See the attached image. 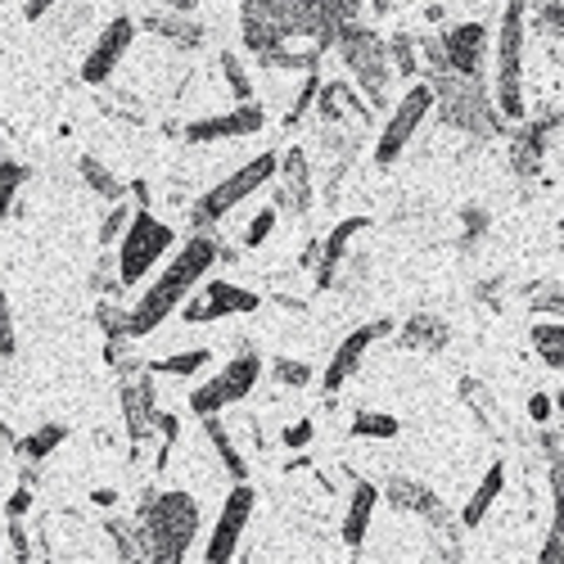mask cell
<instances>
[{
  "instance_id": "6da1fadb",
  "label": "cell",
  "mask_w": 564,
  "mask_h": 564,
  "mask_svg": "<svg viewBox=\"0 0 564 564\" xmlns=\"http://www.w3.org/2000/svg\"><path fill=\"white\" fill-rule=\"evenodd\" d=\"M221 258V249H217V240L213 235H204V230H195L191 240H185L181 249H176V258L159 271V280L154 285L140 294V303L127 312V335L131 339H145V335H154L159 325L195 294V285L213 271V262Z\"/></svg>"
},
{
  "instance_id": "7a4b0ae2",
  "label": "cell",
  "mask_w": 564,
  "mask_h": 564,
  "mask_svg": "<svg viewBox=\"0 0 564 564\" xmlns=\"http://www.w3.org/2000/svg\"><path fill=\"white\" fill-rule=\"evenodd\" d=\"M335 19H325L316 0H245L240 6V36L249 55H271L290 41H316L325 55L335 41Z\"/></svg>"
},
{
  "instance_id": "3957f363",
  "label": "cell",
  "mask_w": 564,
  "mask_h": 564,
  "mask_svg": "<svg viewBox=\"0 0 564 564\" xmlns=\"http://www.w3.org/2000/svg\"><path fill=\"white\" fill-rule=\"evenodd\" d=\"M204 529V514H199V501L181 488H167V492H150L140 501V514H135V546L145 560H159V564H176L191 555L195 538Z\"/></svg>"
},
{
  "instance_id": "277c9868",
  "label": "cell",
  "mask_w": 564,
  "mask_h": 564,
  "mask_svg": "<svg viewBox=\"0 0 564 564\" xmlns=\"http://www.w3.org/2000/svg\"><path fill=\"white\" fill-rule=\"evenodd\" d=\"M430 90H434V113L443 118V127L452 131H465V135H479V140H492L501 135V113L488 96L484 77H456V73H434L430 77Z\"/></svg>"
},
{
  "instance_id": "5b68a950",
  "label": "cell",
  "mask_w": 564,
  "mask_h": 564,
  "mask_svg": "<svg viewBox=\"0 0 564 564\" xmlns=\"http://www.w3.org/2000/svg\"><path fill=\"white\" fill-rule=\"evenodd\" d=\"M330 51H339L344 68L352 73V82L361 90V100L380 109L384 96H389V82H393V64H389L384 36L375 32V28H366V23H339Z\"/></svg>"
},
{
  "instance_id": "8992f818",
  "label": "cell",
  "mask_w": 564,
  "mask_h": 564,
  "mask_svg": "<svg viewBox=\"0 0 564 564\" xmlns=\"http://www.w3.org/2000/svg\"><path fill=\"white\" fill-rule=\"evenodd\" d=\"M524 0H506L501 32H497V113L501 122H524Z\"/></svg>"
},
{
  "instance_id": "52a82bcc",
  "label": "cell",
  "mask_w": 564,
  "mask_h": 564,
  "mask_svg": "<svg viewBox=\"0 0 564 564\" xmlns=\"http://www.w3.org/2000/svg\"><path fill=\"white\" fill-rule=\"evenodd\" d=\"M172 245H176V230L167 221H159L150 208L131 213L118 235V285H140Z\"/></svg>"
},
{
  "instance_id": "ba28073f",
  "label": "cell",
  "mask_w": 564,
  "mask_h": 564,
  "mask_svg": "<svg viewBox=\"0 0 564 564\" xmlns=\"http://www.w3.org/2000/svg\"><path fill=\"white\" fill-rule=\"evenodd\" d=\"M275 163H280V154H258V159H249L245 167H235L226 181H217L208 195H199L195 199V208H191V221H195V230H204V226H213V221H221L226 213H235L249 195H258L267 181H275Z\"/></svg>"
},
{
  "instance_id": "9c48e42d",
  "label": "cell",
  "mask_w": 564,
  "mask_h": 564,
  "mask_svg": "<svg viewBox=\"0 0 564 564\" xmlns=\"http://www.w3.org/2000/svg\"><path fill=\"white\" fill-rule=\"evenodd\" d=\"M262 380V357L258 352H240V357H230L213 380H204L195 393H191V411L195 415H221L226 406L235 402H245Z\"/></svg>"
},
{
  "instance_id": "30bf717a",
  "label": "cell",
  "mask_w": 564,
  "mask_h": 564,
  "mask_svg": "<svg viewBox=\"0 0 564 564\" xmlns=\"http://www.w3.org/2000/svg\"><path fill=\"white\" fill-rule=\"evenodd\" d=\"M430 113H434V90H430V82H411V90L393 105V113H389L380 140H375V163L393 167V163L402 159V150L415 140V131L430 122Z\"/></svg>"
},
{
  "instance_id": "8fae6325",
  "label": "cell",
  "mask_w": 564,
  "mask_h": 564,
  "mask_svg": "<svg viewBox=\"0 0 564 564\" xmlns=\"http://www.w3.org/2000/svg\"><path fill=\"white\" fill-rule=\"evenodd\" d=\"M253 506H258V492L249 488V479H240V484L230 488V497L221 501V514H217V524L208 533V546H204V560L208 564L235 560V551H240V542H245V529L253 520Z\"/></svg>"
},
{
  "instance_id": "7c38bea8",
  "label": "cell",
  "mask_w": 564,
  "mask_h": 564,
  "mask_svg": "<svg viewBox=\"0 0 564 564\" xmlns=\"http://www.w3.org/2000/svg\"><path fill=\"white\" fill-rule=\"evenodd\" d=\"M258 294L245 290V285H230V280H208L199 299H185L176 312L191 321V325H208V321H221V316H245V312H258Z\"/></svg>"
},
{
  "instance_id": "4fadbf2b",
  "label": "cell",
  "mask_w": 564,
  "mask_h": 564,
  "mask_svg": "<svg viewBox=\"0 0 564 564\" xmlns=\"http://www.w3.org/2000/svg\"><path fill=\"white\" fill-rule=\"evenodd\" d=\"M131 41H135V23H131L127 14H118V19L96 36V45L86 51V59H82V82H86V86H105V82L118 73L122 55L131 51Z\"/></svg>"
},
{
  "instance_id": "5bb4252c",
  "label": "cell",
  "mask_w": 564,
  "mask_h": 564,
  "mask_svg": "<svg viewBox=\"0 0 564 564\" xmlns=\"http://www.w3.org/2000/svg\"><path fill=\"white\" fill-rule=\"evenodd\" d=\"M443 51V68L456 77H484V59H488V28L484 23H456L438 36Z\"/></svg>"
},
{
  "instance_id": "9a60e30c",
  "label": "cell",
  "mask_w": 564,
  "mask_h": 564,
  "mask_svg": "<svg viewBox=\"0 0 564 564\" xmlns=\"http://www.w3.org/2000/svg\"><path fill=\"white\" fill-rule=\"evenodd\" d=\"M393 330L389 321H370V325H357V330L348 335V339H339V348H335V357H330V366H325V375H321V384H325V393H339L352 375H357V366L366 361V352H370V344H380L384 335Z\"/></svg>"
},
{
  "instance_id": "2e32d148",
  "label": "cell",
  "mask_w": 564,
  "mask_h": 564,
  "mask_svg": "<svg viewBox=\"0 0 564 564\" xmlns=\"http://www.w3.org/2000/svg\"><path fill=\"white\" fill-rule=\"evenodd\" d=\"M267 127V109L262 105H235L230 113H217V118H199L185 127V140L191 145H213V140H240V135H258Z\"/></svg>"
},
{
  "instance_id": "e0dca14e",
  "label": "cell",
  "mask_w": 564,
  "mask_h": 564,
  "mask_svg": "<svg viewBox=\"0 0 564 564\" xmlns=\"http://www.w3.org/2000/svg\"><path fill=\"white\" fill-rule=\"evenodd\" d=\"M122 420H127V434L131 443H145L154 420H159V402H154V380L150 375H135V380H122Z\"/></svg>"
},
{
  "instance_id": "ac0fdd59",
  "label": "cell",
  "mask_w": 564,
  "mask_h": 564,
  "mask_svg": "<svg viewBox=\"0 0 564 564\" xmlns=\"http://www.w3.org/2000/svg\"><path fill=\"white\" fill-rule=\"evenodd\" d=\"M275 176H280L275 208L303 217V213L312 208V167H307V154H303V150H290L285 159L275 163Z\"/></svg>"
},
{
  "instance_id": "d6986e66",
  "label": "cell",
  "mask_w": 564,
  "mask_h": 564,
  "mask_svg": "<svg viewBox=\"0 0 564 564\" xmlns=\"http://www.w3.org/2000/svg\"><path fill=\"white\" fill-rule=\"evenodd\" d=\"M393 510H402V514H420V520H430V524H443L447 520V510H443V501H438V492L430 488V484H420V479H389L384 484V492H380Z\"/></svg>"
},
{
  "instance_id": "ffe728a7",
  "label": "cell",
  "mask_w": 564,
  "mask_h": 564,
  "mask_svg": "<svg viewBox=\"0 0 564 564\" xmlns=\"http://www.w3.org/2000/svg\"><path fill=\"white\" fill-rule=\"evenodd\" d=\"M375 506H380V488H375L370 479H357L352 497H348V510H344V524H339V538L348 551H361L370 524H375Z\"/></svg>"
},
{
  "instance_id": "44dd1931",
  "label": "cell",
  "mask_w": 564,
  "mask_h": 564,
  "mask_svg": "<svg viewBox=\"0 0 564 564\" xmlns=\"http://www.w3.org/2000/svg\"><path fill=\"white\" fill-rule=\"evenodd\" d=\"M406 352H443L452 344V325L434 312H415L406 325H402V339H398Z\"/></svg>"
},
{
  "instance_id": "7402d4cb",
  "label": "cell",
  "mask_w": 564,
  "mask_h": 564,
  "mask_svg": "<svg viewBox=\"0 0 564 564\" xmlns=\"http://www.w3.org/2000/svg\"><path fill=\"white\" fill-rule=\"evenodd\" d=\"M560 127V113L551 118H542L538 127H524L520 135H514V150H510V163H514V172H524V176H533L538 167H542V159H546V145H551V131Z\"/></svg>"
},
{
  "instance_id": "603a6c76",
  "label": "cell",
  "mask_w": 564,
  "mask_h": 564,
  "mask_svg": "<svg viewBox=\"0 0 564 564\" xmlns=\"http://www.w3.org/2000/svg\"><path fill=\"white\" fill-rule=\"evenodd\" d=\"M370 226V217H344L330 235H325V245H321V290H330L335 285V267H339V258H344V249L352 245V235H361Z\"/></svg>"
},
{
  "instance_id": "cb8c5ba5",
  "label": "cell",
  "mask_w": 564,
  "mask_h": 564,
  "mask_svg": "<svg viewBox=\"0 0 564 564\" xmlns=\"http://www.w3.org/2000/svg\"><path fill=\"white\" fill-rule=\"evenodd\" d=\"M501 488H506V465L492 460V465H488V475H484V484L469 492V501H465V510H460V524H465V529H479V524H484V514L497 506Z\"/></svg>"
},
{
  "instance_id": "d4e9b609",
  "label": "cell",
  "mask_w": 564,
  "mask_h": 564,
  "mask_svg": "<svg viewBox=\"0 0 564 564\" xmlns=\"http://www.w3.org/2000/svg\"><path fill=\"white\" fill-rule=\"evenodd\" d=\"M145 28L163 36L167 45H176V51H199L204 45V23H195L191 14H154L145 19Z\"/></svg>"
},
{
  "instance_id": "484cf974",
  "label": "cell",
  "mask_w": 564,
  "mask_h": 564,
  "mask_svg": "<svg viewBox=\"0 0 564 564\" xmlns=\"http://www.w3.org/2000/svg\"><path fill=\"white\" fill-rule=\"evenodd\" d=\"M204 434H208V443H213V452H217V460H221V469L226 475L240 484V479H249V460L240 456V447H235V438L226 434V425L217 415H204Z\"/></svg>"
},
{
  "instance_id": "4316f807",
  "label": "cell",
  "mask_w": 564,
  "mask_h": 564,
  "mask_svg": "<svg viewBox=\"0 0 564 564\" xmlns=\"http://www.w3.org/2000/svg\"><path fill=\"white\" fill-rule=\"evenodd\" d=\"M77 167H82V181H86V185H90V191H96L100 199H109V204L127 199V185H122V181H118V176H113V172H109V167H105L96 154H86Z\"/></svg>"
},
{
  "instance_id": "83f0119b",
  "label": "cell",
  "mask_w": 564,
  "mask_h": 564,
  "mask_svg": "<svg viewBox=\"0 0 564 564\" xmlns=\"http://www.w3.org/2000/svg\"><path fill=\"white\" fill-rule=\"evenodd\" d=\"M533 348H538V357H542L551 370L564 366V325H560V316L533 325Z\"/></svg>"
},
{
  "instance_id": "f1b7e54d",
  "label": "cell",
  "mask_w": 564,
  "mask_h": 564,
  "mask_svg": "<svg viewBox=\"0 0 564 564\" xmlns=\"http://www.w3.org/2000/svg\"><path fill=\"white\" fill-rule=\"evenodd\" d=\"M64 438H68L64 425H41V430H32L28 438H19L14 447H19L28 460H45V456H55V452L64 447Z\"/></svg>"
},
{
  "instance_id": "f546056e",
  "label": "cell",
  "mask_w": 564,
  "mask_h": 564,
  "mask_svg": "<svg viewBox=\"0 0 564 564\" xmlns=\"http://www.w3.org/2000/svg\"><path fill=\"white\" fill-rule=\"evenodd\" d=\"M208 361H213V352H208V348H185V352H172V357L154 361V366H150V375H176V380H185V375H199Z\"/></svg>"
},
{
  "instance_id": "4dcf8cb0",
  "label": "cell",
  "mask_w": 564,
  "mask_h": 564,
  "mask_svg": "<svg viewBox=\"0 0 564 564\" xmlns=\"http://www.w3.org/2000/svg\"><path fill=\"white\" fill-rule=\"evenodd\" d=\"M221 77H226V86H230V96L240 100V105H249L253 100V77H249V68H245V59L235 55V51H221Z\"/></svg>"
},
{
  "instance_id": "1f68e13d",
  "label": "cell",
  "mask_w": 564,
  "mask_h": 564,
  "mask_svg": "<svg viewBox=\"0 0 564 564\" xmlns=\"http://www.w3.org/2000/svg\"><path fill=\"white\" fill-rule=\"evenodd\" d=\"M398 420L384 411H357L352 415V438H398Z\"/></svg>"
},
{
  "instance_id": "d6a6232c",
  "label": "cell",
  "mask_w": 564,
  "mask_h": 564,
  "mask_svg": "<svg viewBox=\"0 0 564 564\" xmlns=\"http://www.w3.org/2000/svg\"><path fill=\"white\" fill-rule=\"evenodd\" d=\"M23 181H28V167H23V163H14V159H0V221L10 217L14 195L23 191Z\"/></svg>"
},
{
  "instance_id": "836d02e7",
  "label": "cell",
  "mask_w": 564,
  "mask_h": 564,
  "mask_svg": "<svg viewBox=\"0 0 564 564\" xmlns=\"http://www.w3.org/2000/svg\"><path fill=\"white\" fill-rule=\"evenodd\" d=\"M312 375H316V370H312L307 361H294V357H275V361H271V380L285 384V389H307Z\"/></svg>"
},
{
  "instance_id": "e575fe53",
  "label": "cell",
  "mask_w": 564,
  "mask_h": 564,
  "mask_svg": "<svg viewBox=\"0 0 564 564\" xmlns=\"http://www.w3.org/2000/svg\"><path fill=\"white\" fill-rule=\"evenodd\" d=\"M389 45V64H393V73H402V77H415L420 73V59H415V41L406 36V32H398L393 41H384Z\"/></svg>"
},
{
  "instance_id": "d590c367",
  "label": "cell",
  "mask_w": 564,
  "mask_h": 564,
  "mask_svg": "<svg viewBox=\"0 0 564 564\" xmlns=\"http://www.w3.org/2000/svg\"><path fill=\"white\" fill-rule=\"evenodd\" d=\"M275 217H280V208H275V204H267V208H262V213L249 221V230H245V245H249V249H262V245L271 240Z\"/></svg>"
},
{
  "instance_id": "8d00e7d4",
  "label": "cell",
  "mask_w": 564,
  "mask_h": 564,
  "mask_svg": "<svg viewBox=\"0 0 564 564\" xmlns=\"http://www.w3.org/2000/svg\"><path fill=\"white\" fill-rule=\"evenodd\" d=\"M19 352V339H14V307L6 299V290H0V357H14Z\"/></svg>"
},
{
  "instance_id": "74e56055",
  "label": "cell",
  "mask_w": 564,
  "mask_h": 564,
  "mask_svg": "<svg viewBox=\"0 0 564 564\" xmlns=\"http://www.w3.org/2000/svg\"><path fill=\"white\" fill-rule=\"evenodd\" d=\"M316 6L325 10V19H335V23H357L366 0H316Z\"/></svg>"
},
{
  "instance_id": "f35d334b",
  "label": "cell",
  "mask_w": 564,
  "mask_h": 564,
  "mask_svg": "<svg viewBox=\"0 0 564 564\" xmlns=\"http://www.w3.org/2000/svg\"><path fill=\"white\" fill-rule=\"evenodd\" d=\"M127 217H131V208H127V199H118V204L109 208V217H105V226H100V245H118V235H122V226H127Z\"/></svg>"
},
{
  "instance_id": "ab89813d",
  "label": "cell",
  "mask_w": 564,
  "mask_h": 564,
  "mask_svg": "<svg viewBox=\"0 0 564 564\" xmlns=\"http://www.w3.org/2000/svg\"><path fill=\"white\" fill-rule=\"evenodd\" d=\"M316 90H321V77H316V68H312V73H307V82H303V96H299V100H294V109H290V127H294V122L316 105Z\"/></svg>"
},
{
  "instance_id": "60d3db41",
  "label": "cell",
  "mask_w": 564,
  "mask_h": 564,
  "mask_svg": "<svg viewBox=\"0 0 564 564\" xmlns=\"http://www.w3.org/2000/svg\"><path fill=\"white\" fill-rule=\"evenodd\" d=\"M312 434H316V430H312V420H294V425L285 430V447H294V452H299V447H307V443H312Z\"/></svg>"
},
{
  "instance_id": "b9f144b4",
  "label": "cell",
  "mask_w": 564,
  "mask_h": 564,
  "mask_svg": "<svg viewBox=\"0 0 564 564\" xmlns=\"http://www.w3.org/2000/svg\"><path fill=\"white\" fill-rule=\"evenodd\" d=\"M529 415L538 420V425H551V398L546 393H533L529 398Z\"/></svg>"
},
{
  "instance_id": "7bdbcfd3",
  "label": "cell",
  "mask_w": 564,
  "mask_h": 564,
  "mask_svg": "<svg viewBox=\"0 0 564 564\" xmlns=\"http://www.w3.org/2000/svg\"><path fill=\"white\" fill-rule=\"evenodd\" d=\"M28 506H32V492H28V488H19V492L6 501V514H10V520H23Z\"/></svg>"
},
{
  "instance_id": "ee69618b",
  "label": "cell",
  "mask_w": 564,
  "mask_h": 564,
  "mask_svg": "<svg viewBox=\"0 0 564 564\" xmlns=\"http://www.w3.org/2000/svg\"><path fill=\"white\" fill-rule=\"evenodd\" d=\"M55 6H59V0H28V6H23V19H28V23H41Z\"/></svg>"
},
{
  "instance_id": "f6af8a7d",
  "label": "cell",
  "mask_w": 564,
  "mask_h": 564,
  "mask_svg": "<svg viewBox=\"0 0 564 564\" xmlns=\"http://www.w3.org/2000/svg\"><path fill=\"white\" fill-rule=\"evenodd\" d=\"M542 564H560V524L546 533V546H542V555H538Z\"/></svg>"
},
{
  "instance_id": "bcb514c9",
  "label": "cell",
  "mask_w": 564,
  "mask_h": 564,
  "mask_svg": "<svg viewBox=\"0 0 564 564\" xmlns=\"http://www.w3.org/2000/svg\"><path fill=\"white\" fill-rule=\"evenodd\" d=\"M163 6H167L172 14H195V6H199V0H163Z\"/></svg>"
},
{
  "instance_id": "7dc6e473",
  "label": "cell",
  "mask_w": 564,
  "mask_h": 564,
  "mask_svg": "<svg viewBox=\"0 0 564 564\" xmlns=\"http://www.w3.org/2000/svg\"><path fill=\"white\" fill-rule=\"evenodd\" d=\"M113 501H118V497H113L109 488H100V492H96V506H113Z\"/></svg>"
},
{
  "instance_id": "c3c4849f",
  "label": "cell",
  "mask_w": 564,
  "mask_h": 564,
  "mask_svg": "<svg viewBox=\"0 0 564 564\" xmlns=\"http://www.w3.org/2000/svg\"><path fill=\"white\" fill-rule=\"evenodd\" d=\"M370 6H375V14H389V10H393V0H370Z\"/></svg>"
}]
</instances>
